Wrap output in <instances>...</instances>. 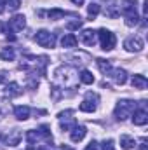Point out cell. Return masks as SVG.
I'll return each mask as SVG.
<instances>
[{
    "label": "cell",
    "instance_id": "83f0119b",
    "mask_svg": "<svg viewBox=\"0 0 148 150\" xmlns=\"http://www.w3.org/2000/svg\"><path fill=\"white\" fill-rule=\"evenodd\" d=\"M37 138H38V134L35 131H28V133H26V140L30 142V145H33V143L37 142Z\"/></svg>",
    "mask_w": 148,
    "mask_h": 150
},
{
    "label": "cell",
    "instance_id": "2e32d148",
    "mask_svg": "<svg viewBox=\"0 0 148 150\" xmlns=\"http://www.w3.org/2000/svg\"><path fill=\"white\" fill-rule=\"evenodd\" d=\"M14 115H16V119H19V120H26V119L30 117V107H26V105L16 107V108H14Z\"/></svg>",
    "mask_w": 148,
    "mask_h": 150
},
{
    "label": "cell",
    "instance_id": "ac0fdd59",
    "mask_svg": "<svg viewBox=\"0 0 148 150\" xmlns=\"http://www.w3.org/2000/svg\"><path fill=\"white\" fill-rule=\"evenodd\" d=\"M80 112H85V113H92V112H96V103H92L89 98L87 100H84L82 103H80Z\"/></svg>",
    "mask_w": 148,
    "mask_h": 150
},
{
    "label": "cell",
    "instance_id": "8992f818",
    "mask_svg": "<svg viewBox=\"0 0 148 150\" xmlns=\"http://www.w3.org/2000/svg\"><path fill=\"white\" fill-rule=\"evenodd\" d=\"M0 138H2V142H4V145H7V147H18L19 142H21V138H23V134H21L19 129H12V131H9L7 134H2Z\"/></svg>",
    "mask_w": 148,
    "mask_h": 150
},
{
    "label": "cell",
    "instance_id": "836d02e7",
    "mask_svg": "<svg viewBox=\"0 0 148 150\" xmlns=\"http://www.w3.org/2000/svg\"><path fill=\"white\" fill-rule=\"evenodd\" d=\"M140 150H147V140H145V138L141 140V149Z\"/></svg>",
    "mask_w": 148,
    "mask_h": 150
},
{
    "label": "cell",
    "instance_id": "cb8c5ba5",
    "mask_svg": "<svg viewBox=\"0 0 148 150\" xmlns=\"http://www.w3.org/2000/svg\"><path fill=\"white\" fill-rule=\"evenodd\" d=\"M80 82H82V84H87V86H91V84L94 82V75L91 74L89 70H84V72L80 74Z\"/></svg>",
    "mask_w": 148,
    "mask_h": 150
},
{
    "label": "cell",
    "instance_id": "484cf974",
    "mask_svg": "<svg viewBox=\"0 0 148 150\" xmlns=\"http://www.w3.org/2000/svg\"><path fill=\"white\" fill-rule=\"evenodd\" d=\"M38 136H42V138H45V140H52L51 138V131H49V126H40L38 127Z\"/></svg>",
    "mask_w": 148,
    "mask_h": 150
},
{
    "label": "cell",
    "instance_id": "3957f363",
    "mask_svg": "<svg viewBox=\"0 0 148 150\" xmlns=\"http://www.w3.org/2000/svg\"><path fill=\"white\" fill-rule=\"evenodd\" d=\"M136 110V103L131 100H120L115 107V117L118 120H125L131 113Z\"/></svg>",
    "mask_w": 148,
    "mask_h": 150
},
{
    "label": "cell",
    "instance_id": "d6986e66",
    "mask_svg": "<svg viewBox=\"0 0 148 150\" xmlns=\"http://www.w3.org/2000/svg\"><path fill=\"white\" fill-rule=\"evenodd\" d=\"M96 65H98V68L103 72L105 75H108L110 74V70H111V63L108 61V59H103V58H98L96 59Z\"/></svg>",
    "mask_w": 148,
    "mask_h": 150
},
{
    "label": "cell",
    "instance_id": "8fae6325",
    "mask_svg": "<svg viewBox=\"0 0 148 150\" xmlns=\"http://www.w3.org/2000/svg\"><path fill=\"white\" fill-rule=\"evenodd\" d=\"M132 122H134L136 126H145V124L148 122V113H147V110H143V108L134 110V112H132Z\"/></svg>",
    "mask_w": 148,
    "mask_h": 150
},
{
    "label": "cell",
    "instance_id": "d4e9b609",
    "mask_svg": "<svg viewBox=\"0 0 148 150\" xmlns=\"http://www.w3.org/2000/svg\"><path fill=\"white\" fill-rule=\"evenodd\" d=\"M5 7H7L11 12H14V11H18V9L21 7V2H19V0H7V2H5Z\"/></svg>",
    "mask_w": 148,
    "mask_h": 150
},
{
    "label": "cell",
    "instance_id": "9c48e42d",
    "mask_svg": "<svg viewBox=\"0 0 148 150\" xmlns=\"http://www.w3.org/2000/svg\"><path fill=\"white\" fill-rule=\"evenodd\" d=\"M85 134H87L85 126H78V124H75L73 127H72V131H70V138H72V142H73V143L82 142V140L85 138Z\"/></svg>",
    "mask_w": 148,
    "mask_h": 150
},
{
    "label": "cell",
    "instance_id": "5bb4252c",
    "mask_svg": "<svg viewBox=\"0 0 148 150\" xmlns=\"http://www.w3.org/2000/svg\"><path fill=\"white\" fill-rule=\"evenodd\" d=\"M5 94H7L9 98L19 96V94H21V87H19V84H18V82H9V84L5 86Z\"/></svg>",
    "mask_w": 148,
    "mask_h": 150
},
{
    "label": "cell",
    "instance_id": "f546056e",
    "mask_svg": "<svg viewBox=\"0 0 148 150\" xmlns=\"http://www.w3.org/2000/svg\"><path fill=\"white\" fill-rule=\"evenodd\" d=\"M85 150H98V145H96V142H91V143L85 147Z\"/></svg>",
    "mask_w": 148,
    "mask_h": 150
},
{
    "label": "cell",
    "instance_id": "52a82bcc",
    "mask_svg": "<svg viewBox=\"0 0 148 150\" xmlns=\"http://www.w3.org/2000/svg\"><path fill=\"white\" fill-rule=\"evenodd\" d=\"M124 47L129 52H140V51H143L145 44H143V38L141 37H129L124 40Z\"/></svg>",
    "mask_w": 148,
    "mask_h": 150
},
{
    "label": "cell",
    "instance_id": "44dd1931",
    "mask_svg": "<svg viewBox=\"0 0 148 150\" xmlns=\"http://www.w3.org/2000/svg\"><path fill=\"white\" fill-rule=\"evenodd\" d=\"M65 16H66V12L61 11V9H51V11L47 12V18L52 19V21H58V19H61V18H65Z\"/></svg>",
    "mask_w": 148,
    "mask_h": 150
},
{
    "label": "cell",
    "instance_id": "4dcf8cb0",
    "mask_svg": "<svg viewBox=\"0 0 148 150\" xmlns=\"http://www.w3.org/2000/svg\"><path fill=\"white\" fill-rule=\"evenodd\" d=\"M4 82H7V74L0 72V84H4Z\"/></svg>",
    "mask_w": 148,
    "mask_h": 150
},
{
    "label": "cell",
    "instance_id": "d6a6232c",
    "mask_svg": "<svg viewBox=\"0 0 148 150\" xmlns=\"http://www.w3.org/2000/svg\"><path fill=\"white\" fill-rule=\"evenodd\" d=\"M5 11V0H0V14Z\"/></svg>",
    "mask_w": 148,
    "mask_h": 150
},
{
    "label": "cell",
    "instance_id": "7a4b0ae2",
    "mask_svg": "<svg viewBox=\"0 0 148 150\" xmlns=\"http://www.w3.org/2000/svg\"><path fill=\"white\" fill-rule=\"evenodd\" d=\"M54 79H56V82H59L63 87H73L75 80H77V72H75L72 67H65V65H63V67L56 68Z\"/></svg>",
    "mask_w": 148,
    "mask_h": 150
},
{
    "label": "cell",
    "instance_id": "5b68a950",
    "mask_svg": "<svg viewBox=\"0 0 148 150\" xmlns=\"http://www.w3.org/2000/svg\"><path fill=\"white\" fill-rule=\"evenodd\" d=\"M98 37H99V44H101V49H103V51H111V49L115 47L117 38H115V35L111 33L110 30L101 28V30L98 32Z\"/></svg>",
    "mask_w": 148,
    "mask_h": 150
},
{
    "label": "cell",
    "instance_id": "e0dca14e",
    "mask_svg": "<svg viewBox=\"0 0 148 150\" xmlns=\"http://www.w3.org/2000/svg\"><path fill=\"white\" fill-rule=\"evenodd\" d=\"M120 147L124 150L134 149V147H136V140L131 138V136H127V134H122V136H120Z\"/></svg>",
    "mask_w": 148,
    "mask_h": 150
},
{
    "label": "cell",
    "instance_id": "30bf717a",
    "mask_svg": "<svg viewBox=\"0 0 148 150\" xmlns=\"http://www.w3.org/2000/svg\"><path fill=\"white\" fill-rule=\"evenodd\" d=\"M9 28L11 30H14V32H23L25 28H26V18L25 16H14L12 19H11V23H9Z\"/></svg>",
    "mask_w": 148,
    "mask_h": 150
},
{
    "label": "cell",
    "instance_id": "f1b7e54d",
    "mask_svg": "<svg viewBox=\"0 0 148 150\" xmlns=\"http://www.w3.org/2000/svg\"><path fill=\"white\" fill-rule=\"evenodd\" d=\"M101 149H103V150H115L113 142H111V140H105V142L101 143Z\"/></svg>",
    "mask_w": 148,
    "mask_h": 150
},
{
    "label": "cell",
    "instance_id": "7c38bea8",
    "mask_svg": "<svg viewBox=\"0 0 148 150\" xmlns=\"http://www.w3.org/2000/svg\"><path fill=\"white\" fill-rule=\"evenodd\" d=\"M80 42L85 44V45H89V47H94V44H96V32H92V30H84V32L80 33Z\"/></svg>",
    "mask_w": 148,
    "mask_h": 150
},
{
    "label": "cell",
    "instance_id": "603a6c76",
    "mask_svg": "<svg viewBox=\"0 0 148 150\" xmlns=\"http://www.w3.org/2000/svg\"><path fill=\"white\" fill-rule=\"evenodd\" d=\"M111 4L108 5V9H106V16L108 18H117L118 14H120V9H118V5L113 2V0H110Z\"/></svg>",
    "mask_w": 148,
    "mask_h": 150
},
{
    "label": "cell",
    "instance_id": "277c9868",
    "mask_svg": "<svg viewBox=\"0 0 148 150\" xmlns=\"http://www.w3.org/2000/svg\"><path fill=\"white\" fill-rule=\"evenodd\" d=\"M35 42H37L40 47L52 49L54 44H56V37H54V33H51V32H47V30H38L37 35H35Z\"/></svg>",
    "mask_w": 148,
    "mask_h": 150
},
{
    "label": "cell",
    "instance_id": "ffe728a7",
    "mask_svg": "<svg viewBox=\"0 0 148 150\" xmlns=\"http://www.w3.org/2000/svg\"><path fill=\"white\" fill-rule=\"evenodd\" d=\"M0 58H2L4 61H12V59L16 58V52H14L12 47H4L2 52H0Z\"/></svg>",
    "mask_w": 148,
    "mask_h": 150
},
{
    "label": "cell",
    "instance_id": "e575fe53",
    "mask_svg": "<svg viewBox=\"0 0 148 150\" xmlns=\"http://www.w3.org/2000/svg\"><path fill=\"white\" fill-rule=\"evenodd\" d=\"M72 2H73L75 5H82L84 4V0H72Z\"/></svg>",
    "mask_w": 148,
    "mask_h": 150
},
{
    "label": "cell",
    "instance_id": "7402d4cb",
    "mask_svg": "<svg viewBox=\"0 0 148 150\" xmlns=\"http://www.w3.org/2000/svg\"><path fill=\"white\" fill-rule=\"evenodd\" d=\"M99 11H101L99 4H94V2H91V4L87 5V14H89V18H91V19H94V18L99 14Z\"/></svg>",
    "mask_w": 148,
    "mask_h": 150
},
{
    "label": "cell",
    "instance_id": "d590c367",
    "mask_svg": "<svg viewBox=\"0 0 148 150\" xmlns=\"http://www.w3.org/2000/svg\"><path fill=\"white\" fill-rule=\"evenodd\" d=\"M26 150H35V149H33V147H32V145H30V147H28V149H26Z\"/></svg>",
    "mask_w": 148,
    "mask_h": 150
},
{
    "label": "cell",
    "instance_id": "4fadbf2b",
    "mask_svg": "<svg viewBox=\"0 0 148 150\" xmlns=\"http://www.w3.org/2000/svg\"><path fill=\"white\" fill-rule=\"evenodd\" d=\"M131 86L134 89H147L148 80L145 75H132V80H131Z\"/></svg>",
    "mask_w": 148,
    "mask_h": 150
},
{
    "label": "cell",
    "instance_id": "ba28073f",
    "mask_svg": "<svg viewBox=\"0 0 148 150\" xmlns=\"http://www.w3.org/2000/svg\"><path fill=\"white\" fill-rule=\"evenodd\" d=\"M108 75L113 79V82H115L117 86H124L125 80H127V72H125L124 68H111Z\"/></svg>",
    "mask_w": 148,
    "mask_h": 150
},
{
    "label": "cell",
    "instance_id": "6da1fadb",
    "mask_svg": "<svg viewBox=\"0 0 148 150\" xmlns=\"http://www.w3.org/2000/svg\"><path fill=\"white\" fill-rule=\"evenodd\" d=\"M136 5H138V0H122V5L118 7L120 12H122V16H124V19H125L127 26H136L138 21H140Z\"/></svg>",
    "mask_w": 148,
    "mask_h": 150
},
{
    "label": "cell",
    "instance_id": "1f68e13d",
    "mask_svg": "<svg viewBox=\"0 0 148 150\" xmlns=\"http://www.w3.org/2000/svg\"><path fill=\"white\" fill-rule=\"evenodd\" d=\"M148 14V0H145V4H143V16H147Z\"/></svg>",
    "mask_w": 148,
    "mask_h": 150
},
{
    "label": "cell",
    "instance_id": "4316f807",
    "mask_svg": "<svg viewBox=\"0 0 148 150\" xmlns=\"http://www.w3.org/2000/svg\"><path fill=\"white\" fill-rule=\"evenodd\" d=\"M80 26H82V19H75L72 23H66V28L68 30H78Z\"/></svg>",
    "mask_w": 148,
    "mask_h": 150
},
{
    "label": "cell",
    "instance_id": "9a60e30c",
    "mask_svg": "<svg viewBox=\"0 0 148 150\" xmlns=\"http://www.w3.org/2000/svg\"><path fill=\"white\" fill-rule=\"evenodd\" d=\"M78 44V38L75 37L73 33H66L65 37L61 38V45L65 47V49H72V47H75Z\"/></svg>",
    "mask_w": 148,
    "mask_h": 150
}]
</instances>
